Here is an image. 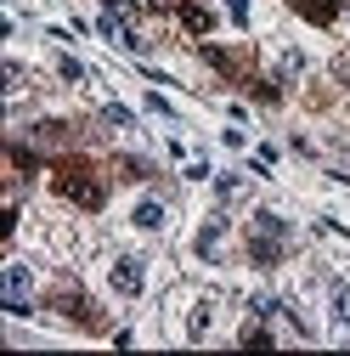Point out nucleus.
<instances>
[{
  "instance_id": "9",
  "label": "nucleus",
  "mask_w": 350,
  "mask_h": 356,
  "mask_svg": "<svg viewBox=\"0 0 350 356\" xmlns=\"http://www.w3.org/2000/svg\"><path fill=\"white\" fill-rule=\"evenodd\" d=\"M254 227H260V232H272V238H283V232H288V220H283L277 209H260V215H254Z\"/></svg>"
},
{
  "instance_id": "4",
  "label": "nucleus",
  "mask_w": 350,
  "mask_h": 356,
  "mask_svg": "<svg viewBox=\"0 0 350 356\" xmlns=\"http://www.w3.org/2000/svg\"><path fill=\"white\" fill-rule=\"evenodd\" d=\"M305 23H333L339 17V0H294Z\"/></svg>"
},
{
  "instance_id": "10",
  "label": "nucleus",
  "mask_w": 350,
  "mask_h": 356,
  "mask_svg": "<svg viewBox=\"0 0 350 356\" xmlns=\"http://www.w3.org/2000/svg\"><path fill=\"white\" fill-rule=\"evenodd\" d=\"M249 254H254L260 266H272V260H277V238H254V243H249Z\"/></svg>"
},
{
  "instance_id": "3",
  "label": "nucleus",
  "mask_w": 350,
  "mask_h": 356,
  "mask_svg": "<svg viewBox=\"0 0 350 356\" xmlns=\"http://www.w3.org/2000/svg\"><path fill=\"white\" fill-rule=\"evenodd\" d=\"M62 187H68V198H74V204H85V209H102V204H108V193H102L97 181H85V175H68Z\"/></svg>"
},
{
  "instance_id": "5",
  "label": "nucleus",
  "mask_w": 350,
  "mask_h": 356,
  "mask_svg": "<svg viewBox=\"0 0 350 356\" xmlns=\"http://www.w3.org/2000/svg\"><path fill=\"white\" fill-rule=\"evenodd\" d=\"M130 220H136L142 232H153V227H164V204H158V198H142L136 209H130Z\"/></svg>"
},
{
  "instance_id": "8",
  "label": "nucleus",
  "mask_w": 350,
  "mask_h": 356,
  "mask_svg": "<svg viewBox=\"0 0 350 356\" xmlns=\"http://www.w3.org/2000/svg\"><path fill=\"white\" fill-rule=\"evenodd\" d=\"M181 23H187L192 34H209V29H215V17H209L203 6H181Z\"/></svg>"
},
{
  "instance_id": "6",
  "label": "nucleus",
  "mask_w": 350,
  "mask_h": 356,
  "mask_svg": "<svg viewBox=\"0 0 350 356\" xmlns=\"http://www.w3.org/2000/svg\"><path fill=\"white\" fill-rule=\"evenodd\" d=\"M209 323H215V300H198V305H192V317H187V339H203Z\"/></svg>"
},
{
  "instance_id": "11",
  "label": "nucleus",
  "mask_w": 350,
  "mask_h": 356,
  "mask_svg": "<svg viewBox=\"0 0 350 356\" xmlns=\"http://www.w3.org/2000/svg\"><path fill=\"white\" fill-rule=\"evenodd\" d=\"M102 119H108V124H136V113L119 108V102H108V108H102Z\"/></svg>"
},
{
  "instance_id": "13",
  "label": "nucleus",
  "mask_w": 350,
  "mask_h": 356,
  "mask_svg": "<svg viewBox=\"0 0 350 356\" xmlns=\"http://www.w3.org/2000/svg\"><path fill=\"white\" fill-rule=\"evenodd\" d=\"M130 6H136V12H164V6H158V0H130Z\"/></svg>"
},
{
  "instance_id": "2",
  "label": "nucleus",
  "mask_w": 350,
  "mask_h": 356,
  "mask_svg": "<svg viewBox=\"0 0 350 356\" xmlns=\"http://www.w3.org/2000/svg\"><path fill=\"white\" fill-rule=\"evenodd\" d=\"M113 289H119V294H142V289H147V266H142L136 254H119V260H113Z\"/></svg>"
},
{
  "instance_id": "1",
  "label": "nucleus",
  "mask_w": 350,
  "mask_h": 356,
  "mask_svg": "<svg viewBox=\"0 0 350 356\" xmlns=\"http://www.w3.org/2000/svg\"><path fill=\"white\" fill-rule=\"evenodd\" d=\"M28 289H34V272H28L23 260L0 272V305H6L12 317H28Z\"/></svg>"
},
{
  "instance_id": "12",
  "label": "nucleus",
  "mask_w": 350,
  "mask_h": 356,
  "mask_svg": "<svg viewBox=\"0 0 350 356\" xmlns=\"http://www.w3.org/2000/svg\"><path fill=\"white\" fill-rule=\"evenodd\" d=\"M226 12H232V23L243 29V23H249V0H226Z\"/></svg>"
},
{
  "instance_id": "7",
  "label": "nucleus",
  "mask_w": 350,
  "mask_h": 356,
  "mask_svg": "<svg viewBox=\"0 0 350 356\" xmlns=\"http://www.w3.org/2000/svg\"><path fill=\"white\" fill-rule=\"evenodd\" d=\"M221 232H226L221 220H209V227L198 232V254H203V260H215V254H221Z\"/></svg>"
}]
</instances>
